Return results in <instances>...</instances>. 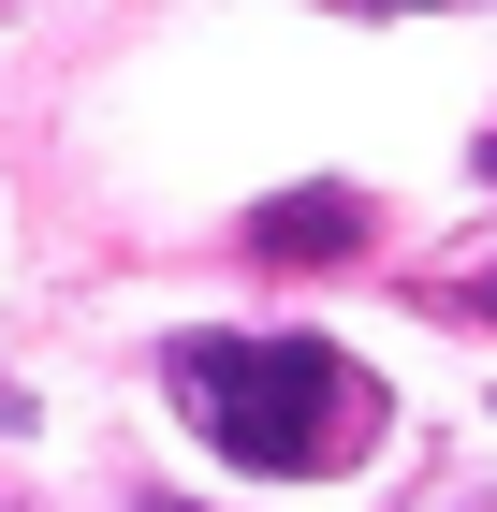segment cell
Listing matches in <instances>:
<instances>
[{"label": "cell", "instance_id": "6da1fadb", "mask_svg": "<svg viewBox=\"0 0 497 512\" xmlns=\"http://www.w3.org/2000/svg\"><path fill=\"white\" fill-rule=\"evenodd\" d=\"M176 395L234 469L264 483H337L381 439V381L337 337H176Z\"/></svg>", "mask_w": 497, "mask_h": 512}, {"label": "cell", "instance_id": "7a4b0ae2", "mask_svg": "<svg viewBox=\"0 0 497 512\" xmlns=\"http://www.w3.org/2000/svg\"><path fill=\"white\" fill-rule=\"evenodd\" d=\"M249 249H264V264H351V249H366V205L351 191H293V205L249 220Z\"/></svg>", "mask_w": 497, "mask_h": 512}, {"label": "cell", "instance_id": "3957f363", "mask_svg": "<svg viewBox=\"0 0 497 512\" xmlns=\"http://www.w3.org/2000/svg\"><path fill=\"white\" fill-rule=\"evenodd\" d=\"M454 308H468V322H497V278H468V293H454Z\"/></svg>", "mask_w": 497, "mask_h": 512}, {"label": "cell", "instance_id": "277c9868", "mask_svg": "<svg viewBox=\"0 0 497 512\" xmlns=\"http://www.w3.org/2000/svg\"><path fill=\"white\" fill-rule=\"evenodd\" d=\"M0 425H30V410H15V395H0Z\"/></svg>", "mask_w": 497, "mask_h": 512}, {"label": "cell", "instance_id": "5b68a950", "mask_svg": "<svg viewBox=\"0 0 497 512\" xmlns=\"http://www.w3.org/2000/svg\"><path fill=\"white\" fill-rule=\"evenodd\" d=\"M483 176H497V147H483Z\"/></svg>", "mask_w": 497, "mask_h": 512}, {"label": "cell", "instance_id": "8992f818", "mask_svg": "<svg viewBox=\"0 0 497 512\" xmlns=\"http://www.w3.org/2000/svg\"><path fill=\"white\" fill-rule=\"evenodd\" d=\"M161 512H176V498H161Z\"/></svg>", "mask_w": 497, "mask_h": 512}]
</instances>
